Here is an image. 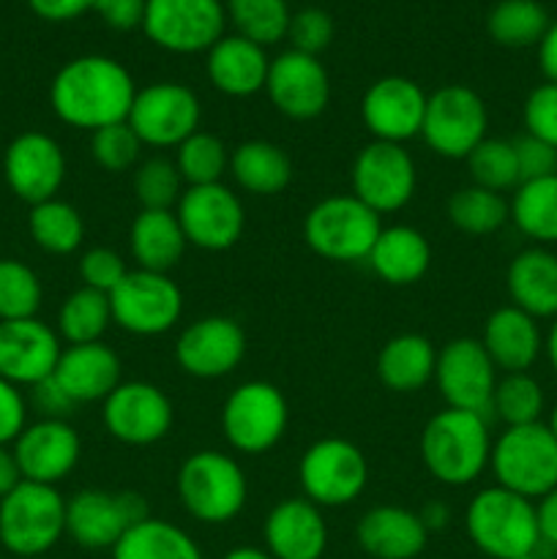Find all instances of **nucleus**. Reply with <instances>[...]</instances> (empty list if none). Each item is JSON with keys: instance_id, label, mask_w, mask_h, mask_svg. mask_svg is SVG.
Segmentation results:
<instances>
[{"instance_id": "obj_1", "label": "nucleus", "mask_w": 557, "mask_h": 559, "mask_svg": "<svg viewBox=\"0 0 557 559\" xmlns=\"http://www.w3.org/2000/svg\"><path fill=\"white\" fill-rule=\"evenodd\" d=\"M137 87L123 63L104 55L69 60L49 85V107L74 129L93 131L129 118Z\"/></svg>"}, {"instance_id": "obj_2", "label": "nucleus", "mask_w": 557, "mask_h": 559, "mask_svg": "<svg viewBox=\"0 0 557 559\" xmlns=\"http://www.w3.org/2000/svg\"><path fill=\"white\" fill-rule=\"evenodd\" d=\"M491 442L486 415L446 407L420 431V462L440 484L470 486L489 467Z\"/></svg>"}, {"instance_id": "obj_3", "label": "nucleus", "mask_w": 557, "mask_h": 559, "mask_svg": "<svg viewBox=\"0 0 557 559\" xmlns=\"http://www.w3.org/2000/svg\"><path fill=\"white\" fill-rule=\"evenodd\" d=\"M464 533L481 555L491 559H519L541 546L535 502L502 486L481 489L467 502Z\"/></svg>"}, {"instance_id": "obj_4", "label": "nucleus", "mask_w": 557, "mask_h": 559, "mask_svg": "<svg viewBox=\"0 0 557 559\" xmlns=\"http://www.w3.org/2000/svg\"><path fill=\"white\" fill-rule=\"evenodd\" d=\"M178 500L202 524H227L246 508L249 480L244 467L222 451H197L180 464Z\"/></svg>"}, {"instance_id": "obj_5", "label": "nucleus", "mask_w": 557, "mask_h": 559, "mask_svg": "<svg viewBox=\"0 0 557 559\" xmlns=\"http://www.w3.org/2000/svg\"><path fill=\"white\" fill-rule=\"evenodd\" d=\"M66 535V500L55 486L22 480L0 500V544L16 559H38Z\"/></svg>"}, {"instance_id": "obj_6", "label": "nucleus", "mask_w": 557, "mask_h": 559, "mask_svg": "<svg viewBox=\"0 0 557 559\" xmlns=\"http://www.w3.org/2000/svg\"><path fill=\"white\" fill-rule=\"evenodd\" d=\"M489 467L497 486L524 497L541 500L557 489V440L546 424L506 426L491 442Z\"/></svg>"}, {"instance_id": "obj_7", "label": "nucleus", "mask_w": 557, "mask_h": 559, "mask_svg": "<svg viewBox=\"0 0 557 559\" xmlns=\"http://www.w3.org/2000/svg\"><path fill=\"white\" fill-rule=\"evenodd\" d=\"M380 229V216L353 194L325 197L304 218L309 249L331 262L366 260Z\"/></svg>"}, {"instance_id": "obj_8", "label": "nucleus", "mask_w": 557, "mask_h": 559, "mask_svg": "<svg viewBox=\"0 0 557 559\" xmlns=\"http://www.w3.org/2000/svg\"><path fill=\"white\" fill-rule=\"evenodd\" d=\"M289 407L273 382L251 380L235 388L222 407V435L246 456L271 451L287 431Z\"/></svg>"}, {"instance_id": "obj_9", "label": "nucleus", "mask_w": 557, "mask_h": 559, "mask_svg": "<svg viewBox=\"0 0 557 559\" xmlns=\"http://www.w3.org/2000/svg\"><path fill=\"white\" fill-rule=\"evenodd\" d=\"M304 497L317 508H342L358 500L369 484L364 451L342 437H325L306 448L298 464Z\"/></svg>"}, {"instance_id": "obj_10", "label": "nucleus", "mask_w": 557, "mask_h": 559, "mask_svg": "<svg viewBox=\"0 0 557 559\" xmlns=\"http://www.w3.org/2000/svg\"><path fill=\"white\" fill-rule=\"evenodd\" d=\"M147 516L145 497L137 491L82 489L66 500V535L80 549L112 551L115 544Z\"/></svg>"}, {"instance_id": "obj_11", "label": "nucleus", "mask_w": 557, "mask_h": 559, "mask_svg": "<svg viewBox=\"0 0 557 559\" xmlns=\"http://www.w3.org/2000/svg\"><path fill=\"white\" fill-rule=\"evenodd\" d=\"M489 129L486 104L473 87L442 85L426 98L420 136L442 158H467Z\"/></svg>"}, {"instance_id": "obj_12", "label": "nucleus", "mask_w": 557, "mask_h": 559, "mask_svg": "<svg viewBox=\"0 0 557 559\" xmlns=\"http://www.w3.org/2000/svg\"><path fill=\"white\" fill-rule=\"evenodd\" d=\"M112 322L131 336H162L183 314V293L167 273L129 271L109 293Z\"/></svg>"}, {"instance_id": "obj_13", "label": "nucleus", "mask_w": 557, "mask_h": 559, "mask_svg": "<svg viewBox=\"0 0 557 559\" xmlns=\"http://www.w3.org/2000/svg\"><path fill=\"white\" fill-rule=\"evenodd\" d=\"M227 11L218 0H147L142 31L175 55L208 52L224 36Z\"/></svg>"}, {"instance_id": "obj_14", "label": "nucleus", "mask_w": 557, "mask_h": 559, "mask_svg": "<svg viewBox=\"0 0 557 559\" xmlns=\"http://www.w3.org/2000/svg\"><path fill=\"white\" fill-rule=\"evenodd\" d=\"M129 126L142 145L178 147L200 131V98L183 82H153L137 91L129 112Z\"/></svg>"}, {"instance_id": "obj_15", "label": "nucleus", "mask_w": 557, "mask_h": 559, "mask_svg": "<svg viewBox=\"0 0 557 559\" xmlns=\"http://www.w3.org/2000/svg\"><path fill=\"white\" fill-rule=\"evenodd\" d=\"M353 197L382 216L396 213L413 200L418 173L410 151L396 142H369L353 162Z\"/></svg>"}, {"instance_id": "obj_16", "label": "nucleus", "mask_w": 557, "mask_h": 559, "mask_svg": "<svg viewBox=\"0 0 557 559\" xmlns=\"http://www.w3.org/2000/svg\"><path fill=\"white\" fill-rule=\"evenodd\" d=\"M186 240L202 251H227L244 235L246 211L229 186H186L175 205Z\"/></svg>"}, {"instance_id": "obj_17", "label": "nucleus", "mask_w": 557, "mask_h": 559, "mask_svg": "<svg viewBox=\"0 0 557 559\" xmlns=\"http://www.w3.org/2000/svg\"><path fill=\"white\" fill-rule=\"evenodd\" d=\"M104 426L118 442L131 448L156 445L173 429V402L153 382H120L104 399Z\"/></svg>"}, {"instance_id": "obj_18", "label": "nucleus", "mask_w": 557, "mask_h": 559, "mask_svg": "<svg viewBox=\"0 0 557 559\" xmlns=\"http://www.w3.org/2000/svg\"><path fill=\"white\" fill-rule=\"evenodd\" d=\"M435 382L448 407L486 415L497 388V366L481 338H453L437 353Z\"/></svg>"}, {"instance_id": "obj_19", "label": "nucleus", "mask_w": 557, "mask_h": 559, "mask_svg": "<svg viewBox=\"0 0 557 559\" xmlns=\"http://www.w3.org/2000/svg\"><path fill=\"white\" fill-rule=\"evenodd\" d=\"M3 178L27 205L52 200L66 180L63 147L44 131H22L3 153Z\"/></svg>"}, {"instance_id": "obj_20", "label": "nucleus", "mask_w": 557, "mask_h": 559, "mask_svg": "<svg viewBox=\"0 0 557 559\" xmlns=\"http://www.w3.org/2000/svg\"><path fill=\"white\" fill-rule=\"evenodd\" d=\"M246 355V333L233 317H202L183 328L175 342V360L197 380L233 374Z\"/></svg>"}, {"instance_id": "obj_21", "label": "nucleus", "mask_w": 557, "mask_h": 559, "mask_svg": "<svg viewBox=\"0 0 557 559\" xmlns=\"http://www.w3.org/2000/svg\"><path fill=\"white\" fill-rule=\"evenodd\" d=\"M265 93L273 107L293 120H311L325 112L331 80L315 55L287 49L268 66Z\"/></svg>"}, {"instance_id": "obj_22", "label": "nucleus", "mask_w": 557, "mask_h": 559, "mask_svg": "<svg viewBox=\"0 0 557 559\" xmlns=\"http://www.w3.org/2000/svg\"><path fill=\"white\" fill-rule=\"evenodd\" d=\"M11 451L20 464L22 480L58 486L80 464L82 442L69 420L42 418L25 426Z\"/></svg>"}, {"instance_id": "obj_23", "label": "nucleus", "mask_w": 557, "mask_h": 559, "mask_svg": "<svg viewBox=\"0 0 557 559\" xmlns=\"http://www.w3.org/2000/svg\"><path fill=\"white\" fill-rule=\"evenodd\" d=\"M426 93L407 76H382L360 98V118L380 142L404 145L420 136L426 115Z\"/></svg>"}, {"instance_id": "obj_24", "label": "nucleus", "mask_w": 557, "mask_h": 559, "mask_svg": "<svg viewBox=\"0 0 557 559\" xmlns=\"http://www.w3.org/2000/svg\"><path fill=\"white\" fill-rule=\"evenodd\" d=\"M58 331L42 322L31 320L0 322V377L16 388H33L55 374L60 360Z\"/></svg>"}, {"instance_id": "obj_25", "label": "nucleus", "mask_w": 557, "mask_h": 559, "mask_svg": "<svg viewBox=\"0 0 557 559\" xmlns=\"http://www.w3.org/2000/svg\"><path fill=\"white\" fill-rule=\"evenodd\" d=\"M262 538L273 559H322L328 549V524L315 502L293 497L271 508Z\"/></svg>"}, {"instance_id": "obj_26", "label": "nucleus", "mask_w": 557, "mask_h": 559, "mask_svg": "<svg viewBox=\"0 0 557 559\" xmlns=\"http://www.w3.org/2000/svg\"><path fill=\"white\" fill-rule=\"evenodd\" d=\"M55 380L74 404L104 402L120 385V358L104 342L69 344L55 366Z\"/></svg>"}, {"instance_id": "obj_27", "label": "nucleus", "mask_w": 557, "mask_h": 559, "mask_svg": "<svg viewBox=\"0 0 557 559\" xmlns=\"http://www.w3.org/2000/svg\"><path fill=\"white\" fill-rule=\"evenodd\" d=\"M481 344H484L491 364L506 374L530 371V366L544 353L538 320L530 317L528 311L517 309V306H502V309L491 311L484 325Z\"/></svg>"}, {"instance_id": "obj_28", "label": "nucleus", "mask_w": 557, "mask_h": 559, "mask_svg": "<svg viewBox=\"0 0 557 559\" xmlns=\"http://www.w3.org/2000/svg\"><path fill=\"white\" fill-rule=\"evenodd\" d=\"M355 540L375 559H415L426 549L429 530L407 508L377 506L360 516Z\"/></svg>"}, {"instance_id": "obj_29", "label": "nucleus", "mask_w": 557, "mask_h": 559, "mask_svg": "<svg viewBox=\"0 0 557 559\" xmlns=\"http://www.w3.org/2000/svg\"><path fill=\"white\" fill-rule=\"evenodd\" d=\"M268 66L271 60H268L265 47L238 36V33L218 38L208 49L205 58L208 80L218 93L233 98H246L265 91Z\"/></svg>"}, {"instance_id": "obj_30", "label": "nucleus", "mask_w": 557, "mask_h": 559, "mask_svg": "<svg viewBox=\"0 0 557 559\" xmlns=\"http://www.w3.org/2000/svg\"><path fill=\"white\" fill-rule=\"evenodd\" d=\"M511 306L528 311L535 320L557 317V254L546 246L519 251L506 271Z\"/></svg>"}, {"instance_id": "obj_31", "label": "nucleus", "mask_w": 557, "mask_h": 559, "mask_svg": "<svg viewBox=\"0 0 557 559\" xmlns=\"http://www.w3.org/2000/svg\"><path fill=\"white\" fill-rule=\"evenodd\" d=\"M377 278L391 287H407L420 282L431 265V246L420 229L407 224L382 227L366 257Z\"/></svg>"}, {"instance_id": "obj_32", "label": "nucleus", "mask_w": 557, "mask_h": 559, "mask_svg": "<svg viewBox=\"0 0 557 559\" xmlns=\"http://www.w3.org/2000/svg\"><path fill=\"white\" fill-rule=\"evenodd\" d=\"M183 229L175 211H140L129 229V249L137 267L169 273L186 254Z\"/></svg>"}, {"instance_id": "obj_33", "label": "nucleus", "mask_w": 557, "mask_h": 559, "mask_svg": "<svg viewBox=\"0 0 557 559\" xmlns=\"http://www.w3.org/2000/svg\"><path fill=\"white\" fill-rule=\"evenodd\" d=\"M437 349L420 333H402L382 344L377 377L393 393H415L435 380Z\"/></svg>"}, {"instance_id": "obj_34", "label": "nucleus", "mask_w": 557, "mask_h": 559, "mask_svg": "<svg viewBox=\"0 0 557 559\" xmlns=\"http://www.w3.org/2000/svg\"><path fill=\"white\" fill-rule=\"evenodd\" d=\"M229 175L249 194L271 197L287 189L293 162L276 142L246 140L229 153Z\"/></svg>"}, {"instance_id": "obj_35", "label": "nucleus", "mask_w": 557, "mask_h": 559, "mask_svg": "<svg viewBox=\"0 0 557 559\" xmlns=\"http://www.w3.org/2000/svg\"><path fill=\"white\" fill-rule=\"evenodd\" d=\"M511 222L535 246L557 243V173L524 180L513 189Z\"/></svg>"}, {"instance_id": "obj_36", "label": "nucleus", "mask_w": 557, "mask_h": 559, "mask_svg": "<svg viewBox=\"0 0 557 559\" xmlns=\"http://www.w3.org/2000/svg\"><path fill=\"white\" fill-rule=\"evenodd\" d=\"M112 559H205L200 546L178 524L147 516L134 524L123 538L115 544Z\"/></svg>"}, {"instance_id": "obj_37", "label": "nucleus", "mask_w": 557, "mask_h": 559, "mask_svg": "<svg viewBox=\"0 0 557 559\" xmlns=\"http://www.w3.org/2000/svg\"><path fill=\"white\" fill-rule=\"evenodd\" d=\"M27 233H31L33 243L38 249H44L47 254L66 257L74 254L82 246L85 222H82V213L71 202L52 197V200L31 205V213H27Z\"/></svg>"}, {"instance_id": "obj_38", "label": "nucleus", "mask_w": 557, "mask_h": 559, "mask_svg": "<svg viewBox=\"0 0 557 559\" xmlns=\"http://www.w3.org/2000/svg\"><path fill=\"white\" fill-rule=\"evenodd\" d=\"M549 14L538 0H500L486 16V31L491 41L508 49H524L541 44L549 31Z\"/></svg>"}, {"instance_id": "obj_39", "label": "nucleus", "mask_w": 557, "mask_h": 559, "mask_svg": "<svg viewBox=\"0 0 557 559\" xmlns=\"http://www.w3.org/2000/svg\"><path fill=\"white\" fill-rule=\"evenodd\" d=\"M109 325H112L109 295L98 293V289L80 287L60 304L58 336L69 344L102 342Z\"/></svg>"}, {"instance_id": "obj_40", "label": "nucleus", "mask_w": 557, "mask_h": 559, "mask_svg": "<svg viewBox=\"0 0 557 559\" xmlns=\"http://www.w3.org/2000/svg\"><path fill=\"white\" fill-rule=\"evenodd\" d=\"M448 218L459 233L484 238V235L497 233L511 218V207L506 197L497 191L470 183L448 200Z\"/></svg>"}, {"instance_id": "obj_41", "label": "nucleus", "mask_w": 557, "mask_h": 559, "mask_svg": "<svg viewBox=\"0 0 557 559\" xmlns=\"http://www.w3.org/2000/svg\"><path fill=\"white\" fill-rule=\"evenodd\" d=\"M224 11L235 25V33L260 47L282 41L293 16L287 0H227Z\"/></svg>"}, {"instance_id": "obj_42", "label": "nucleus", "mask_w": 557, "mask_h": 559, "mask_svg": "<svg viewBox=\"0 0 557 559\" xmlns=\"http://www.w3.org/2000/svg\"><path fill=\"white\" fill-rule=\"evenodd\" d=\"M175 167L186 186L222 183L224 173L229 169L227 145L208 131H194L175 151Z\"/></svg>"}, {"instance_id": "obj_43", "label": "nucleus", "mask_w": 557, "mask_h": 559, "mask_svg": "<svg viewBox=\"0 0 557 559\" xmlns=\"http://www.w3.org/2000/svg\"><path fill=\"white\" fill-rule=\"evenodd\" d=\"M544 388L528 371L506 374L497 380L495 396H491V413L506 426H528L541 424L544 415Z\"/></svg>"}, {"instance_id": "obj_44", "label": "nucleus", "mask_w": 557, "mask_h": 559, "mask_svg": "<svg viewBox=\"0 0 557 559\" xmlns=\"http://www.w3.org/2000/svg\"><path fill=\"white\" fill-rule=\"evenodd\" d=\"M42 278L31 265L3 257L0 260V322L31 320L42 309Z\"/></svg>"}, {"instance_id": "obj_45", "label": "nucleus", "mask_w": 557, "mask_h": 559, "mask_svg": "<svg viewBox=\"0 0 557 559\" xmlns=\"http://www.w3.org/2000/svg\"><path fill=\"white\" fill-rule=\"evenodd\" d=\"M464 162H467V173L473 178V186H481V189L502 194V191H513L522 183L513 140H489L486 136Z\"/></svg>"}, {"instance_id": "obj_46", "label": "nucleus", "mask_w": 557, "mask_h": 559, "mask_svg": "<svg viewBox=\"0 0 557 559\" xmlns=\"http://www.w3.org/2000/svg\"><path fill=\"white\" fill-rule=\"evenodd\" d=\"M134 194L142 211H173L183 194V178L175 162L162 156L142 162L134 173Z\"/></svg>"}, {"instance_id": "obj_47", "label": "nucleus", "mask_w": 557, "mask_h": 559, "mask_svg": "<svg viewBox=\"0 0 557 559\" xmlns=\"http://www.w3.org/2000/svg\"><path fill=\"white\" fill-rule=\"evenodd\" d=\"M142 151V140L134 134L129 120L120 123L104 126V129L93 131L91 136V156L104 173H126L137 164Z\"/></svg>"}, {"instance_id": "obj_48", "label": "nucleus", "mask_w": 557, "mask_h": 559, "mask_svg": "<svg viewBox=\"0 0 557 559\" xmlns=\"http://www.w3.org/2000/svg\"><path fill=\"white\" fill-rule=\"evenodd\" d=\"M522 120L530 136L557 151V82H544L530 91L524 98Z\"/></svg>"}, {"instance_id": "obj_49", "label": "nucleus", "mask_w": 557, "mask_h": 559, "mask_svg": "<svg viewBox=\"0 0 557 559\" xmlns=\"http://www.w3.org/2000/svg\"><path fill=\"white\" fill-rule=\"evenodd\" d=\"M287 38L293 49L304 55H320L333 41V20L322 9H300L289 16Z\"/></svg>"}, {"instance_id": "obj_50", "label": "nucleus", "mask_w": 557, "mask_h": 559, "mask_svg": "<svg viewBox=\"0 0 557 559\" xmlns=\"http://www.w3.org/2000/svg\"><path fill=\"white\" fill-rule=\"evenodd\" d=\"M126 273H129V267H126L123 257L115 249H107V246L87 249L85 254L80 257L82 287H91L109 295L120 282H123Z\"/></svg>"}, {"instance_id": "obj_51", "label": "nucleus", "mask_w": 557, "mask_h": 559, "mask_svg": "<svg viewBox=\"0 0 557 559\" xmlns=\"http://www.w3.org/2000/svg\"><path fill=\"white\" fill-rule=\"evenodd\" d=\"M513 151H517L519 178H522V183L524 180L546 178V175L557 173V151L552 145H546V142L524 134L519 140H513Z\"/></svg>"}, {"instance_id": "obj_52", "label": "nucleus", "mask_w": 557, "mask_h": 559, "mask_svg": "<svg viewBox=\"0 0 557 559\" xmlns=\"http://www.w3.org/2000/svg\"><path fill=\"white\" fill-rule=\"evenodd\" d=\"M27 426V402L16 385L0 377V445H14Z\"/></svg>"}, {"instance_id": "obj_53", "label": "nucleus", "mask_w": 557, "mask_h": 559, "mask_svg": "<svg viewBox=\"0 0 557 559\" xmlns=\"http://www.w3.org/2000/svg\"><path fill=\"white\" fill-rule=\"evenodd\" d=\"M147 0H96L93 11L115 31H134L145 20Z\"/></svg>"}, {"instance_id": "obj_54", "label": "nucleus", "mask_w": 557, "mask_h": 559, "mask_svg": "<svg viewBox=\"0 0 557 559\" xmlns=\"http://www.w3.org/2000/svg\"><path fill=\"white\" fill-rule=\"evenodd\" d=\"M33 404L38 407V413H44V418H60V420H66V415L76 407V404L66 396V391L58 385L55 377L33 385Z\"/></svg>"}, {"instance_id": "obj_55", "label": "nucleus", "mask_w": 557, "mask_h": 559, "mask_svg": "<svg viewBox=\"0 0 557 559\" xmlns=\"http://www.w3.org/2000/svg\"><path fill=\"white\" fill-rule=\"evenodd\" d=\"M96 0H27L31 11L47 22H71L93 11Z\"/></svg>"}, {"instance_id": "obj_56", "label": "nucleus", "mask_w": 557, "mask_h": 559, "mask_svg": "<svg viewBox=\"0 0 557 559\" xmlns=\"http://www.w3.org/2000/svg\"><path fill=\"white\" fill-rule=\"evenodd\" d=\"M535 516H538L541 544L557 551V489L541 497L538 506H535Z\"/></svg>"}, {"instance_id": "obj_57", "label": "nucleus", "mask_w": 557, "mask_h": 559, "mask_svg": "<svg viewBox=\"0 0 557 559\" xmlns=\"http://www.w3.org/2000/svg\"><path fill=\"white\" fill-rule=\"evenodd\" d=\"M538 66L544 71L546 82H557V20L544 33L538 44Z\"/></svg>"}, {"instance_id": "obj_58", "label": "nucleus", "mask_w": 557, "mask_h": 559, "mask_svg": "<svg viewBox=\"0 0 557 559\" xmlns=\"http://www.w3.org/2000/svg\"><path fill=\"white\" fill-rule=\"evenodd\" d=\"M22 484L20 464H16L14 451L9 445H0V500H3L9 491H14Z\"/></svg>"}, {"instance_id": "obj_59", "label": "nucleus", "mask_w": 557, "mask_h": 559, "mask_svg": "<svg viewBox=\"0 0 557 559\" xmlns=\"http://www.w3.org/2000/svg\"><path fill=\"white\" fill-rule=\"evenodd\" d=\"M418 516L429 533H440V530H446V524L451 522V511H448L446 502H429Z\"/></svg>"}, {"instance_id": "obj_60", "label": "nucleus", "mask_w": 557, "mask_h": 559, "mask_svg": "<svg viewBox=\"0 0 557 559\" xmlns=\"http://www.w3.org/2000/svg\"><path fill=\"white\" fill-rule=\"evenodd\" d=\"M544 353H546V360H549L552 371L557 374V317L552 320L549 333H546V338H544Z\"/></svg>"}, {"instance_id": "obj_61", "label": "nucleus", "mask_w": 557, "mask_h": 559, "mask_svg": "<svg viewBox=\"0 0 557 559\" xmlns=\"http://www.w3.org/2000/svg\"><path fill=\"white\" fill-rule=\"evenodd\" d=\"M222 559H273L265 549H257V546H238V549H229Z\"/></svg>"}, {"instance_id": "obj_62", "label": "nucleus", "mask_w": 557, "mask_h": 559, "mask_svg": "<svg viewBox=\"0 0 557 559\" xmlns=\"http://www.w3.org/2000/svg\"><path fill=\"white\" fill-rule=\"evenodd\" d=\"M546 426H549V431H552V435H555V440H557V404H555V407H552L549 424H546Z\"/></svg>"}, {"instance_id": "obj_63", "label": "nucleus", "mask_w": 557, "mask_h": 559, "mask_svg": "<svg viewBox=\"0 0 557 559\" xmlns=\"http://www.w3.org/2000/svg\"><path fill=\"white\" fill-rule=\"evenodd\" d=\"M519 559H546V557H544V544H541L538 549L533 551V555H524V557H519Z\"/></svg>"}, {"instance_id": "obj_64", "label": "nucleus", "mask_w": 557, "mask_h": 559, "mask_svg": "<svg viewBox=\"0 0 557 559\" xmlns=\"http://www.w3.org/2000/svg\"><path fill=\"white\" fill-rule=\"evenodd\" d=\"M11 559H16V557H11Z\"/></svg>"}]
</instances>
